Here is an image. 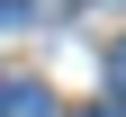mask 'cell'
<instances>
[{
    "label": "cell",
    "instance_id": "3957f363",
    "mask_svg": "<svg viewBox=\"0 0 126 117\" xmlns=\"http://www.w3.org/2000/svg\"><path fill=\"white\" fill-rule=\"evenodd\" d=\"M0 27H27V0H0Z\"/></svg>",
    "mask_w": 126,
    "mask_h": 117
},
{
    "label": "cell",
    "instance_id": "7a4b0ae2",
    "mask_svg": "<svg viewBox=\"0 0 126 117\" xmlns=\"http://www.w3.org/2000/svg\"><path fill=\"white\" fill-rule=\"evenodd\" d=\"M108 81H117V99H126V36L108 45Z\"/></svg>",
    "mask_w": 126,
    "mask_h": 117
},
{
    "label": "cell",
    "instance_id": "277c9868",
    "mask_svg": "<svg viewBox=\"0 0 126 117\" xmlns=\"http://www.w3.org/2000/svg\"><path fill=\"white\" fill-rule=\"evenodd\" d=\"M90 117H108V108H90Z\"/></svg>",
    "mask_w": 126,
    "mask_h": 117
},
{
    "label": "cell",
    "instance_id": "6da1fadb",
    "mask_svg": "<svg viewBox=\"0 0 126 117\" xmlns=\"http://www.w3.org/2000/svg\"><path fill=\"white\" fill-rule=\"evenodd\" d=\"M0 117H54V99L36 81H0Z\"/></svg>",
    "mask_w": 126,
    "mask_h": 117
}]
</instances>
